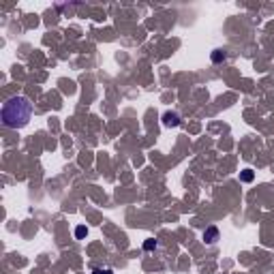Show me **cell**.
I'll return each instance as SVG.
<instances>
[{"mask_svg":"<svg viewBox=\"0 0 274 274\" xmlns=\"http://www.w3.org/2000/svg\"><path fill=\"white\" fill-rule=\"evenodd\" d=\"M242 180H244V182H251V180H253V172H251V169H244Z\"/></svg>","mask_w":274,"mask_h":274,"instance_id":"obj_6","label":"cell"},{"mask_svg":"<svg viewBox=\"0 0 274 274\" xmlns=\"http://www.w3.org/2000/svg\"><path fill=\"white\" fill-rule=\"evenodd\" d=\"M143 249H146V251H152V249H156V242H154V240H148V242L143 244Z\"/></svg>","mask_w":274,"mask_h":274,"instance_id":"obj_7","label":"cell"},{"mask_svg":"<svg viewBox=\"0 0 274 274\" xmlns=\"http://www.w3.org/2000/svg\"><path fill=\"white\" fill-rule=\"evenodd\" d=\"M217 238H219V229L217 227H208V229L204 231V240L208 244H214L217 242Z\"/></svg>","mask_w":274,"mask_h":274,"instance_id":"obj_3","label":"cell"},{"mask_svg":"<svg viewBox=\"0 0 274 274\" xmlns=\"http://www.w3.org/2000/svg\"><path fill=\"white\" fill-rule=\"evenodd\" d=\"M32 116V103L26 96H11L2 105V125L6 129H22Z\"/></svg>","mask_w":274,"mask_h":274,"instance_id":"obj_1","label":"cell"},{"mask_svg":"<svg viewBox=\"0 0 274 274\" xmlns=\"http://www.w3.org/2000/svg\"><path fill=\"white\" fill-rule=\"evenodd\" d=\"M225 60V51L223 49H214L212 51V62H223Z\"/></svg>","mask_w":274,"mask_h":274,"instance_id":"obj_4","label":"cell"},{"mask_svg":"<svg viewBox=\"0 0 274 274\" xmlns=\"http://www.w3.org/2000/svg\"><path fill=\"white\" fill-rule=\"evenodd\" d=\"M92 274H114V272L109 270V268H105V270H103V268H96V270H92Z\"/></svg>","mask_w":274,"mask_h":274,"instance_id":"obj_8","label":"cell"},{"mask_svg":"<svg viewBox=\"0 0 274 274\" xmlns=\"http://www.w3.org/2000/svg\"><path fill=\"white\" fill-rule=\"evenodd\" d=\"M163 125H165V127H178L180 125V116L176 112H165V114H163Z\"/></svg>","mask_w":274,"mask_h":274,"instance_id":"obj_2","label":"cell"},{"mask_svg":"<svg viewBox=\"0 0 274 274\" xmlns=\"http://www.w3.org/2000/svg\"><path fill=\"white\" fill-rule=\"evenodd\" d=\"M86 233H88L86 227H77V229H75V236H77V238H84Z\"/></svg>","mask_w":274,"mask_h":274,"instance_id":"obj_5","label":"cell"}]
</instances>
